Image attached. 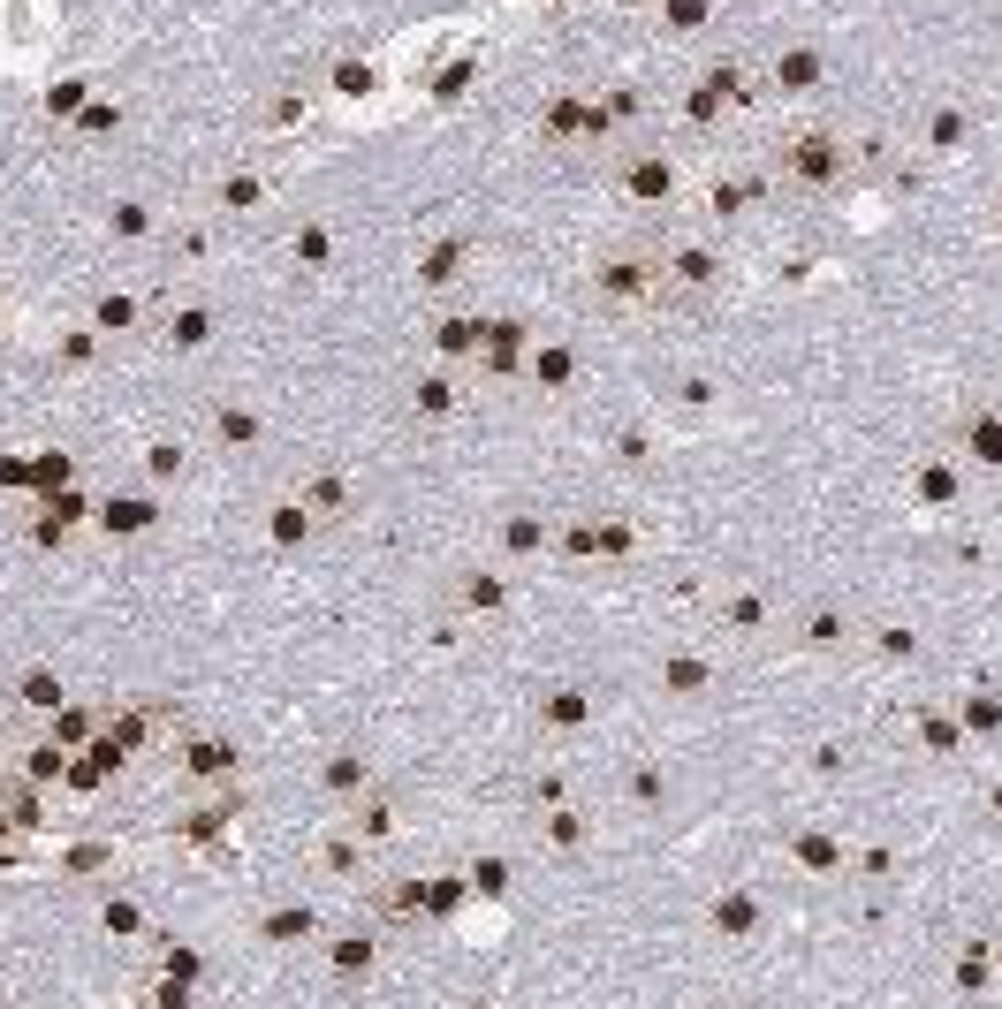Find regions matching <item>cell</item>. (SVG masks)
<instances>
[{"mask_svg": "<svg viewBox=\"0 0 1002 1009\" xmlns=\"http://www.w3.org/2000/svg\"><path fill=\"white\" fill-rule=\"evenodd\" d=\"M608 129H615L608 99H555V107L539 115V137H547V145H601Z\"/></svg>", "mask_w": 1002, "mask_h": 1009, "instance_id": "1", "label": "cell"}, {"mask_svg": "<svg viewBox=\"0 0 1002 1009\" xmlns=\"http://www.w3.org/2000/svg\"><path fill=\"white\" fill-rule=\"evenodd\" d=\"M615 190H623L631 206H668V198H676V160H668V152H631V160L615 168Z\"/></svg>", "mask_w": 1002, "mask_h": 1009, "instance_id": "2", "label": "cell"}, {"mask_svg": "<svg viewBox=\"0 0 1002 1009\" xmlns=\"http://www.w3.org/2000/svg\"><path fill=\"white\" fill-rule=\"evenodd\" d=\"M661 266H668L684 289H706V281L722 274V251H714V244H668V258H661Z\"/></svg>", "mask_w": 1002, "mask_h": 1009, "instance_id": "3", "label": "cell"}, {"mask_svg": "<svg viewBox=\"0 0 1002 1009\" xmlns=\"http://www.w3.org/2000/svg\"><path fill=\"white\" fill-rule=\"evenodd\" d=\"M706 206H714V220H744V212L760 206V182H752V175H730V182L706 190Z\"/></svg>", "mask_w": 1002, "mask_h": 1009, "instance_id": "4", "label": "cell"}, {"mask_svg": "<svg viewBox=\"0 0 1002 1009\" xmlns=\"http://www.w3.org/2000/svg\"><path fill=\"white\" fill-rule=\"evenodd\" d=\"M464 258H472V244H464V236H440L434 251L418 258V281H426V289H440V281H448V274H456Z\"/></svg>", "mask_w": 1002, "mask_h": 1009, "instance_id": "5", "label": "cell"}, {"mask_svg": "<svg viewBox=\"0 0 1002 1009\" xmlns=\"http://www.w3.org/2000/svg\"><path fill=\"white\" fill-rule=\"evenodd\" d=\"M206 335H214V304H182V311L168 319V342H175V349H198Z\"/></svg>", "mask_w": 1002, "mask_h": 1009, "instance_id": "6", "label": "cell"}, {"mask_svg": "<svg viewBox=\"0 0 1002 1009\" xmlns=\"http://www.w3.org/2000/svg\"><path fill=\"white\" fill-rule=\"evenodd\" d=\"M775 85H783V91H813V85H821V53H805V46L783 53V61H775Z\"/></svg>", "mask_w": 1002, "mask_h": 1009, "instance_id": "7", "label": "cell"}, {"mask_svg": "<svg viewBox=\"0 0 1002 1009\" xmlns=\"http://www.w3.org/2000/svg\"><path fill=\"white\" fill-rule=\"evenodd\" d=\"M289 258L319 274V266H335V236H327V228H297V236H289Z\"/></svg>", "mask_w": 1002, "mask_h": 1009, "instance_id": "8", "label": "cell"}, {"mask_svg": "<svg viewBox=\"0 0 1002 1009\" xmlns=\"http://www.w3.org/2000/svg\"><path fill=\"white\" fill-rule=\"evenodd\" d=\"M479 342H486V319H479V311L440 319V349H456V357H464V349H479Z\"/></svg>", "mask_w": 1002, "mask_h": 1009, "instance_id": "9", "label": "cell"}, {"mask_svg": "<svg viewBox=\"0 0 1002 1009\" xmlns=\"http://www.w3.org/2000/svg\"><path fill=\"white\" fill-rule=\"evenodd\" d=\"M472 77H479V61H472V53H464V61H448V69H440V77H434V85H426V91H434L440 107H448V99H464V91H472Z\"/></svg>", "mask_w": 1002, "mask_h": 1009, "instance_id": "10", "label": "cell"}, {"mask_svg": "<svg viewBox=\"0 0 1002 1009\" xmlns=\"http://www.w3.org/2000/svg\"><path fill=\"white\" fill-rule=\"evenodd\" d=\"M91 327H107V335L137 327V296H99V304H91Z\"/></svg>", "mask_w": 1002, "mask_h": 1009, "instance_id": "11", "label": "cell"}, {"mask_svg": "<svg viewBox=\"0 0 1002 1009\" xmlns=\"http://www.w3.org/2000/svg\"><path fill=\"white\" fill-rule=\"evenodd\" d=\"M220 206H228V212L266 206V182H259V175H228V182H220Z\"/></svg>", "mask_w": 1002, "mask_h": 1009, "instance_id": "12", "label": "cell"}, {"mask_svg": "<svg viewBox=\"0 0 1002 1009\" xmlns=\"http://www.w3.org/2000/svg\"><path fill=\"white\" fill-rule=\"evenodd\" d=\"M706 16H714V0H668V8H661V23H668V31H698Z\"/></svg>", "mask_w": 1002, "mask_h": 1009, "instance_id": "13", "label": "cell"}, {"mask_svg": "<svg viewBox=\"0 0 1002 1009\" xmlns=\"http://www.w3.org/2000/svg\"><path fill=\"white\" fill-rule=\"evenodd\" d=\"M115 129H122V107H115V99H107V107H85V115H77V137H115Z\"/></svg>", "mask_w": 1002, "mask_h": 1009, "instance_id": "14", "label": "cell"}, {"mask_svg": "<svg viewBox=\"0 0 1002 1009\" xmlns=\"http://www.w3.org/2000/svg\"><path fill=\"white\" fill-rule=\"evenodd\" d=\"M373 85H380V77H373L365 61H343V69H335V91H343V99H365Z\"/></svg>", "mask_w": 1002, "mask_h": 1009, "instance_id": "15", "label": "cell"}, {"mask_svg": "<svg viewBox=\"0 0 1002 1009\" xmlns=\"http://www.w3.org/2000/svg\"><path fill=\"white\" fill-rule=\"evenodd\" d=\"M46 115H85V77H69V85H53V99H46Z\"/></svg>", "mask_w": 1002, "mask_h": 1009, "instance_id": "16", "label": "cell"}, {"mask_svg": "<svg viewBox=\"0 0 1002 1009\" xmlns=\"http://www.w3.org/2000/svg\"><path fill=\"white\" fill-rule=\"evenodd\" d=\"M569 379V349H539V387H563Z\"/></svg>", "mask_w": 1002, "mask_h": 1009, "instance_id": "17", "label": "cell"}, {"mask_svg": "<svg viewBox=\"0 0 1002 1009\" xmlns=\"http://www.w3.org/2000/svg\"><path fill=\"white\" fill-rule=\"evenodd\" d=\"M107 228H115V236H145V212H137V206H115V212H107Z\"/></svg>", "mask_w": 1002, "mask_h": 1009, "instance_id": "18", "label": "cell"}, {"mask_svg": "<svg viewBox=\"0 0 1002 1009\" xmlns=\"http://www.w3.org/2000/svg\"><path fill=\"white\" fill-rule=\"evenodd\" d=\"M220 441H251V418L244 410H220Z\"/></svg>", "mask_w": 1002, "mask_h": 1009, "instance_id": "19", "label": "cell"}, {"mask_svg": "<svg viewBox=\"0 0 1002 1009\" xmlns=\"http://www.w3.org/2000/svg\"><path fill=\"white\" fill-rule=\"evenodd\" d=\"M23 8H31V0H16V23H23Z\"/></svg>", "mask_w": 1002, "mask_h": 1009, "instance_id": "20", "label": "cell"}]
</instances>
